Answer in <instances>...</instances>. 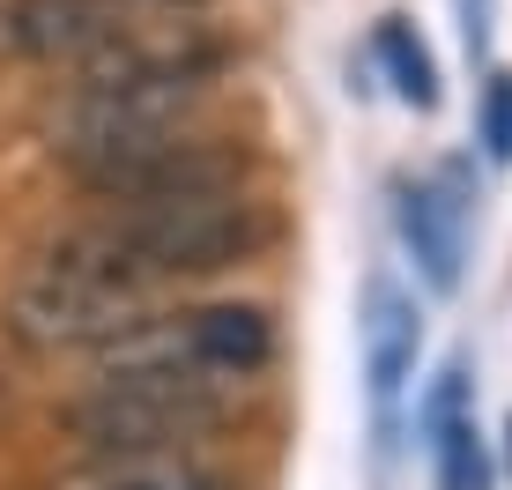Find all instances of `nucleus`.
Masks as SVG:
<instances>
[{
	"label": "nucleus",
	"mask_w": 512,
	"mask_h": 490,
	"mask_svg": "<svg viewBox=\"0 0 512 490\" xmlns=\"http://www.w3.org/2000/svg\"><path fill=\"white\" fill-rule=\"evenodd\" d=\"M505 468H512V424H505Z\"/></svg>",
	"instance_id": "14"
},
{
	"label": "nucleus",
	"mask_w": 512,
	"mask_h": 490,
	"mask_svg": "<svg viewBox=\"0 0 512 490\" xmlns=\"http://www.w3.org/2000/svg\"><path fill=\"white\" fill-rule=\"evenodd\" d=\"M75 186L97 208H149V201H186V194H216V186H245V156L208 127H179L156 142L112 149L97 164L75 171Z\"/></svg>",
	"instance_id": "5"
},
{
	"label": "nucleus",
	"mask_w": 512,
	"mask_h": 490,
	"mask_svg": "<svg viewBox=\"0 0 512 490\" xmlns=\"http://www.w3.org/2000/svg\"><path fill=\"white\" fill-rule=\"evenodd\" d=\"M119 23V0H0V67H75Z\"/></svg>",
	"instance_id": "6"
},
{
	"label": "nucleus",
	"mask_w": 512,
	"mask_h": 490,
	"mask_svg": "<svg viewBox=\"0 0 512 490\" xmlns=\"http://www.w3.org/2000/svg\"><path fill=\"white\" fill-rule=\"evenodd\" d=\"M60 490H231V476L201 453H82Z\"/></svg>",
	"instance_id": "9"
},
{
	"label": "nucleus",
	"mask_w": 512,
	"mask_h": 490,
	"mask_svg": "<svg viewBox=\"0 0 512 490\" xmlns=\"http://www.w3.org/2000/svg\"><path fill=\"white\" fill-rule=\"evenodd\" d=\"M357 349H364V394H372V416L401 409L416 379V349H423V312L416 297L394 283V275H372L364 283V305H357Z\"/></svg>",
	"instance_id": "7"
},
{
	"label": "nucleus",
	"mask_w": 512,
	"mask_h": 490,
	"mask_svg": "<svg viewBox=\"0 0 512 490\" xmlns=\"http://www.w3.org/2000/svg\"><path fill=\"white\" fill-rule=\"evenodd\" d=\"M475 134H483L490 164H512V75H505V67L483 82V104H475Z\"/></svg>",
	"instance_id": "11"
},
{
	"label": "nucleus",
	"mask_w": 512,
	"mask_h": 490,
	"mask_svg": "<svg viewBox=\"0 0 512 490\" xmlns=\"http://www.w3.org/2000/svg\"><path fill=\"white\" fill-rule=\"evenodd\" d=\"M141 312H149V297L112 290V283H97V275L60 268V260L38 253L15 275L8 305H0V327L23 349H45V357H97V349H112L127 335Z\"/></svg>",
	"instance_id": "4"
},
{
	"label": "nucleus",
	"mask_w": 512,
	"mask_h": 490,
	"mask_svg": "<svg viewBox=\"0 0 512 490\" xmlns=\"http://www.w3.org/2000/svg\"><path fill=\"white\" fill-rule=\"evenodd\" d=\"M127 15H208V0H119Z\"/></svg>",
	"instance_id": "12"
},
{
	"label": "nucleus",
	"mask_w": 512,
	"mask_h": 490,
	"mask_svg": "<svg viewBox=\"0 0 512 490\" xmlns=\"http://www.w3.org/2000/svg\"><path fill=\"white\" fill-rule=\"evenodd\" d=\"M461 15H468V23H461L468 30V52H483L490 45V0H461Z\"/></svg>",
	"instance_id": "13"
},
{
	"label": "nucleus",
	"mask_w": 512,
	"mask_h": 490,
	"mask_svg": "<svg viewBox=\"0 0 512 490\" xmlns=\"http://www.w3.org/2000/svg\"><path fill=\"white\" fill-rule=\"evenodd\" d=\"M372 52H379L386 82H394V97L416 104V112H431V104H438V60H431V45L416 38L409 15H386L379 38H372Z\"/></svg>",
	"instance_id": "10"
},
{
	"label": "nucleus",
	"mask_w": 512,
	"mask_h": 490,
	"mask_svg": "<svg viewBox=\"0 0 512 490\" xmlns=\"http://www.w3.org/2000/svg\"><path fill=\"white\" fill-rule=\"evenodd\" d=\"M268 238H275L268 201H253L245 186H216V194L149 201V208H90L75 231H60L45 245V260L149 297L164 283L245 268V260L268 253Z\"/></svg>",
	"instance_id": "1"
},
{
	"label": "nucleus",
	"mask_w": 512,
	"mask_h": 490,
	"mask_svg": "<svg viewBox=\"0 0 512 490\" xmlns=\"http://www.w3.org/2000/svg\"><path fill=\"white\" fill-rule=\"evenodd\" d=\"M275 320L245 297H208L179 312H141L112 349H97V372H171L208 387H245L275 364Z\"/></svg>",
	"instance_id": "3"
},
{
	"label": "nucleus",
	"mask_w": 512,
	"mask_h": 490,
	"mask_svg": "<svg viewBox=\"0 0 512 490\" xmlns=\"http://www.w3.org/2000/svg\"><path fill=\"white\" fill-rule=\"evenodd\" d=\"M394 223H401V245H409L416 275L431 283V297L461 290V260H468L461 208L438 194V186H401V194H394Z\"/></svg>",
	"instance_id": "8"
},
{
	"label": "nucleus",
	"mask_w": 512,
	"mask_h": 490,
	"mask_svg": "<svg viewBox=\"0 0 512 490\" xmlns=\"http://www.w3.org/2000/svg\"><path fill=\"white\" fill-rule=\"evenodd\" d=\"M231 416V387L171 372H97L60 409L82 453H201Z\"/></svg>",
	"instance_id": "2"
}]
</instances>
